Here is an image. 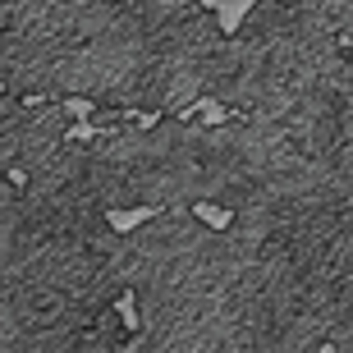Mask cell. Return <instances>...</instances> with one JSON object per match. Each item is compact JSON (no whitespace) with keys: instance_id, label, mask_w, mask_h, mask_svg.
Segmentation results:
<instances>
[{"instance_id":"30bf717a","label":"cell","mask_w":353,"mask_h":353,"mask_svg":"<svg viewBox=\"0 0 353 353\" xmlns=\"http://www.w3.org/2000/svg\"><path fill=\"white\" fill-rule=\"evenodd\" d=\"M285 5H294V0H285Z\"/></svg>"},{"instance_id":"7a4b0ae2","label":"cell","mask_w":353,"mask_h":353,"mask_svg":"<svg viewBox=\"0 0 353 353\" xmlns=\"http://www.w3.org/2000/svg\"><path fill=\"white\" fill-rule=\"evenodd\" d=\"M165 207H133V211H124V207H105V225L115 230V234H129V230H138V225H147V221H157Z\"/></svg>"},{"instance_id":"277c9868","label":"cell","mask_w":353,"mask_h":353,"mask_svg":"<svg viewBox=\"0 0 353 353\" xmlns=\"http://www.w3.org/2000/svg\"><path fill=\"white\" fill-rule=\"evenodd\" d=\"M193 216L202 225H211V230H230V225H234V211L216 207V202H193Z\"/></svg>"},{"instance_id":"5b68a950","label":"cell","mask_w":353,"mask_h":353,"mask_svg":"<svg viewBox=\"0 0 353 353\" xmlns=\"http://www.w3.org/2000/svg\"><path fill=\"white\" fill-rule=\"evenodd\" d=\"M197 119H207V124H230V119H243L239 110H230V105H221L216 97H197Z\"/></svg>"},{"instance_id":"3957f363","label":"cell","mask_w":353,"mask_h":353,"mask_svg":"<svg viewBox=\"0 0 353 353\" xmlns=\"http://www.w3.org/2000/svg\"><path fill=\"white\" fill-rule=\"evenodd\" d=\"M119 133V124L115 119H97V115H88V119H74V129L65 133V143H92V138H115Z\"/></svg>"},{"instance_id":"6da1fadb","label":"cell","mask_w":353,"mask_h":353,"mask_svg":"<svg viewBox=\"0 0 353 353\" xmlns=\"http://www.w3.org/2000/svg\"><path fill=\"white\" fill-rule=\"evenodd\" d=\"M202 10L216 14V23H221L225 37H234L239 28H243V19L257 10V0H202Z\"/></svg>"},{"instance_id":"52a82bcc","label":"cell","mask_w":353,"mask_h":353,"mask_svg":"<svg viewBox=\"0 0 353 353\" xmlns=\"http://www.w3.org/2000/svg\"><path fill=\"white\" fill-rule=\"evenodd\" d=\"M60 110H65V115H74V119H88V115H97V101H92V97H60Z\"/></svg>"},{"instance_id":"9c48e42d","label":"cell","mask_w":353,"mask_h":353,"mask_svg":"<svg viewBox=\"0 0 353 353\" xmlns=\"http://www.w3.org/2000/svg\"><path fill=\"white\" fill-rule=\"evenodd\" d=\"M46 101H51V97H23V110H41Z\"/></svg>"},{"instance_id":"ba28073f","label":"cell","mask_w":353,"mask_h":353,"mask_svg":"<svg viewBox=\"0 0 353 353\" xmlns=\"http://www.w3.org/2000/svg\"><path fill=\"white\" fill-rule=\"evenodd\" d=\"M5 179H10V183H19V188H23V183H28V174L19 170V165H10V170H5Z\"/></svg>"},{"instance_id":"8992f818","label":"cell","mask_w":353,"mask_h":353,"mask_svg":"<svg viewBox=\"0 0 353 353\" xmlns=\"http://www.w3.org/2000/svg\"><path fill=\"white\" fill-rule=\"evenodd\" d=\"M115 316L124 321V330H129V335H138L143 316H138V294H133V289H124V294L115 299Z\"/></svg>"}]
</instances>
